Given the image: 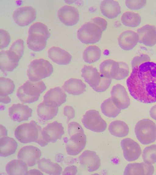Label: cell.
I'll list each match as a JSON object with an SVG mask.
<instances>
[{"label":"cell","mask_w":156,"mask_h":175,"mask_svg":"<svg viewBox=\"0 0 156 175\" xmlns=\"http://www.w3.org/2000/svg\"><path fill=\"white\" fill-rule=\"evenodd\" d=\"M126 81L131 95L144 103L156 102V63H143L132 68Z\"/></svg>","instance_id":"cell-1"},{"label":"cell","mask_w":156,"mask_h":175,"mask_svg":"<svg viewBox=\"0 0 156 175\" xmlns=\"http://www.w3.org/2000/svg\"><path fill=\"white\" fill-rule=\"evenodd\" d=\"M42 128L34 120L18 126L14 134L16 139L21 143L27 144L32 142L37 143L41 146L47 145L42 139Z\"/></svg>","instance_id":"cell-2"},{"label":"cell","mask_w":156,"mask_h":175,"mask_svg":"<svg viewBox=\"0 0 156 175\" xmlns=\"http://www.w3.org/2000/svg\"><path fill=\"white\" fill-rule=\"evenodd\" d=\"M46 88L43 81H33L29 80L18 88L16 95L22 103H31L37 101Z\"/></svg>","instance_id":"cell-3"},{"label":"cell","mask_w":156,"mask_h":175,"mask_svg":"<svg viewBox=\"0 0 156 175\" xmlns=\"http://www.w3.org/2000/svg\"><path fill=\"white\" fill-rule=\"evenodd\" d=\"M52 64L43 58L35 59L31 62L27 70L29 80L37 81L48 77L53 72Z\"/></svg>","instance_id":"cell-4"},{"label":"cell","mask_w":156,"mask_h":175,"mask_svg":"<svg viewBox=\"0 0 156 175\" xmlns=\"http://www.w3.org/2000/svg\"><path fill=\"white\" fill-rule=\"evenodd\" d=\"M135 132L139 142L143 145H148L156 140V125L152 120L142 119L136 124Z\"/></svg>","instance_id":"cell-5"},{"label":"cell","mask_w":156,"mask_h":175,"mask_svg":"<svg viewBox=\"0 0 156 175\" xmlns=\"http://www.w3.org/2000/svg\"><path fill=\"white\" fill-rule=\"evenodd\" d=\"M103 32L97 25L91 22L83 24L78 30V39L86 45L94 44L101 39Z\"/></svg>","instance_id":"cell-6"},{"label":"cell","mask_w":156,"mask_h":175,"mask_svg":"<svg viewBox=\"0 0 156 175\" xmlns=\"http://www.w3.org/2000/svg\"><path fill=\"white\" fill-rule=\"evenodd\" d=\"M82 122L86 128L97 132H104L107 126L106 122L101 117L99 112L94 109L87 111Z\"/></svg>","instance_id":"cell-7"},{"label":"cell","mask_w":156,"mask_h":175,"mask_svg":"<svg viewBox=\"0 0 156 175\" xmlns=\"http://www.w3.org/2000/svg\"><path fill=\"white\" fill-rule=\"evenodd\" d=\"M37 12L31 6L19 7L13 13V18L15 22L19 26H28L36 19Z\"/></svg>","instance_id":"cell-8"},{"label":"cell","mask_w":156,"mask_h":175,"mask_svg":"<svg viewBox=\"0 0 156 175\" xmlns=\"http://www.w3.org/2000/svg\"><path fill=\"white\" fill-rule=\"evenodd\" d=\"M41 133L42 139L48 145L49 142L55 143L58 139H61L65 131L62 124L55 121L42 129Z\"/></svg>","instance_id":"cell-9"},{"label":"cell","mask_w":156,"mask_h":175,"mask_svg":"<svg viewBox=\"0 0 156 175\" xmlns=\"http://www.w3.org/2000/svg\"><path fill=\"white\" fill-rule=\"evenodd\" d=\"M41 155V152L39 148L28 145L22 147L20 150L17 154V158L24 162L28 166L31 167L37 163Z\"/></svg>","instance_id":"cell-10"},{"label":"cell","mask_w":156,"mask_h":175,"mask_svg":"<svg viewBox=\"0 0 156 175\" xmlns=\"http://www.w3.org/2000/svg\"><path fill=\"white\" fill-rule=\"evenodd\" d=\"M111 98L115 105L121 110L127 108L130 99L125 88L120 84L114 86L111 91Z\"/></svg>","instance_id":"cell-11"},{"label":"cell","mask_w":156,"mask_h":175,"mask_svg":"<svg viewBox=\"0 0 156 175\" xmlns=\"http://www.w3.org/2000/svg\"><path fill=\"white\" fill-rule=\"evenodd\" d=\"M121 145L124 157L129 162L136 160L141 154L142 150L139 144L131 139L127 138L123 139Z\"/></svg>","instance_id":"cell-12"},{"label":"cell","mask_w":156,"mask_h":175,"mask_svg":"<svg viewBox=\"0 0 156 175\" xmlns=\"http://www.w3.org/2000/svg\"><path fill=\"white\" fill-rule=\"evenodd\" d=\"M57 15L61 22L68 26L76 25L80 20L78 10L72 6L65 5L62 7L58 10Z\"/></svg>","instance_id":"cell-13"},{"label":"cell","mask_w":156,"mask_h":175,"mask_svg":"<svg viewBox=\"0 0 156 175\" xmlns=\"http://www.w3.org/2000/svg\"><path fill=\"white\" fill-rule=\"evenodd\" d=\"M87 140L84 133L79 132L72 136L66 144L67 154L73 156L79 154L84 149Z\"/></svg>","instance_id":"cell-14"},{"label":"cell","mask_w":156,"mask_h":175,"mask_svg":"<svg viewBox=\"0 0 156 175\" xmlns=\"http://www.w3.org/2000/svg\"><path fill=\"white\" fill-rule=\"evenodd\" d=\"M136 32L139 37V43L150 47L156 44V26L146 24L138 28Z\"/></svg>","instance_id":"cell-15"},{"label":"cell","mask_w":156,"mask_h":175,"mask_svg":"<svg viewBox=\"0 0 156 175\" xmlns=\"http://www.w3.org/2000/svg\"><path fill=\"white\" fill-rule=\"evenodd\" d=\"M79 158L81 165L89 172L95 171L100 167L101 159L94 151L86 150Z\"/></svg>","instance_id":"cell-16"},{"label":"cell","mask_w":156,"mask_h":175,"mask_svg":"<svg viewBox=\"0 0 156 175\" xmlns=\"http://www.w3.org/2000/svg\"><path fill=\"white\" fill-rule=\"evenodd\" d=\"M32 109L23 104H13L9 108V114L14 122H20L28 120L32 116Z\"/></svg>","instance_id":"cell-17"},{"label":"cell","mask_w":156,"mask_h":175,"mask_svg":"<svg viewBox=\"0 0 156 175\" xmlns=\"http://www.w3.org/2000/svg\"><path fill=\"white\" fill-rule=\"evenodd\" d=\"M139 37L137 33L132 30H127L123 32L118 38L119 45L125 51L133 49L139 43Z\"/></svg>","instance_id":"cell-18"},{"label":"cell","mask_w":156,"mask_h":175,"mask_svg":"<svg viewBox=\"0 0 156 175\" xmlns=\"http://www.w3.org/2000/svg\"><path fill=\"white\" fill-rule=\"evenodd\" d=\"M67 95L62 88L57 87L48 91L43 97V101L59 107L66 101Z\"/></svg>","instance_id":"cell-19"},{"label":"cell","mask_w":156,"mask_h":175,"mask_svg":"<svg viewBox=\"0 0 156 175\" xmlns=\"http://www.w3.org/2000/svg\"><path fill=\"white\" fill-rule=\"evenodd\" d=\"M49 57L54 62L60 65H67L72 59V55L61 48L53 46L48 51Z\"/></svg>","instance_id":"cell-20"},{"label":"cell","mask_w":156,"mask_h":175,"mask_svg":"<svg viewBox=\"0 0 156 175\" xmlns=\"http://www.w3.org/2000/svg\"><path fill=\"white\" fill-rule=\"evenodd\" d=\"M100 9L103 15L110 19L117 18L121 12L119 2L113 0L102 1L100 5Z\"/></svg>","instance_id":"cell-21"},{"label":"cell","mask_w":156,"mask_h":175,"mask_svg":"<svg viewBox=\"0 0 156 175\" xmlns=\"http://www.w3.org/2000/svg\"><path fill=\"white\" fill-rule=\"evenodd\" d=\"M81 72V77L90 87L93 88L99 85L101 77L96 68L91 65H84Z\"/></svg>","instance_id":"cell-22"},{"label":"cell","mask_w":156,"mask_h":175,"mask_svg":"<svg viewBox=\"0 0 156 175\" xmlns=\"http://www.w3.org/2000/svg\"><path fill=\"white\" fill-rule=\"evenodd\" d=\"M86 87L81 80L71 78L65 82L62 88L65 91L70 94L79 95L86 91Z\"/></svg>","instance_id":"cell-23"},{"label":"cell","mask_w":156,"mask_h":175,"mask_svg":"<svg viewBox=\"0 0 156 175\" xmlns=\"http://www.w3.org/2000/svg\"><path fill=\"white\" fill-rule=\"evenodd\" d=\"M48 38L39 33H29L27 43L29 49L35 52H40L44 50L46 46Z\"/></svg>","instance_id":"cell-24"},{"label":"cell","mask_w":156,"mask_h":175,"mask_svg":"<svg viewBox=\"0 0 156 175\" xmlns=\"http://www.w3.org/2000/svg\"><path fill=\"white\" fill-rule=\"evenodd\" d=\"M58 111V107L49 104L44 101L38 105L37 109L38 116L44 120L52 119L57 115Z\"/></svg>","instance_id":"cell-25"},{"label":"cell","mask_w":156,"mask_h":175,"mask_svg":"<svg viewBox=\"0 0 156 175\" xmlns=\"http://www.w3.org/2000/svg\"><path fill=\"white\" fill-rule=\"evenodd\" d=\"M39 169L51 175H60L62 173V167L57 163H54L49 159L43 158L37 162Z\"/></svg>","instance_id":"cell-26"},{"label":"cell","mask_w":156,"mask_h":175,"mask_svg":"<svg viewBox=\"0 0 156 175\" xmlns=\"http://www.w3.org/2000/svg\"><path fill=\"white\" fill-rule=\"evenodd\" d=\"M18 146L17 142L12 138L7 136L0 138V156L5 157L15 153Z\"/></svg>","instance_id":"cell-27"},{"label":"cell","mask_w":156,"mask_h":175,"mask_svg":"<svg viewBox=\"0 0 156 175\" xmlns=\"http://www.w3.org/2000/svg\"><path fill=\"white\" fill-rule=\"evenodd\" d=\"M129 73V67L127 63L114 60L110 71L111 79L117 80H123L128 77Z\"/></svg>","instance_id":"cell-28"},{"label":"cell","mask_w":156,"mask_h":175,"mask_svg":"<svg viewBox=\"0 0 156 175\" xmlns=\"http://www.w3.org/2000/svg\"><path fill=\"white\" fill-rule=\"evenodd\" d=\"M5 170L9 175H26L28 172V166L23 161L14 159L7 164Z\"/></svg>","instance_id":"cell-29"},{"label":"cell","mask_w":156,"mask_h":175,"mask_svg":"<svg viewBox=\"0 0 156 175\" xmlns=\"http://www.w3.org/2000/svg\"><path fill=\"white\" fill-rule=\"evenodd\" d=\"M19 65L9 54L8 50L0 52V69L3 72H12Z\"/></svg>","instance_id":"cell-30"},{"label":"cell","mask_w":156,"mask_h":175,"mask_svg":"<svg viewBox=\"0 0 156 175\" xmlns=\"http://www.w3.org/2000/svg\"><path fill=\"white\" fill-rule=\"evenodd\" d=\"M108 129L111 134L119 137L126 136L129 131L127 124L123 121L118 120L112 122L109 125Z\"/></svg>","instance_id":"cell-31"},{"label":"cell","mask_w":156,"mask_h":175,"mask_svg":"<svg viewBox=\"0 0 156 175\" xmlns=\"http://www.w3.org/2000/svg\"><path fill=\"white\" fill-rule=\"evenodd\" d=\"M123 24L129 27L135 28L140 25L141 22V17L138 13L132 11L124 12L121 17Z\"/></svg>","instance_id":"cell-32"},{"label":"cell","mask_w":156,"mask_h":175,"mask_svg":"<svg viewBox=\"0 0 156 175\" xmlns=\"http://www.w3.org/2000/svg\"><path fill=\"white\" fill-rule=\"evenodd\" d=\"M101 53L100 49L97 45H89L85 48L83 51V60L88 63H94L100 59Z\"/></svg>","instance_id":"cell-33"},{"label":"cell","mask_w":156,"mask_h":175,"mask_svg":"<svg viewBox=\"0 0 156 175\" xmlns=\"http://www.w3.org/2000/svg\"><path fill=\"white\" fill-rule=\"evenodd\" d=\"M101 108L103 114L110 118L116 117L121 111L114 104L111 98L103 101L101 105Z\"/></svg>","instance_id":"cell-34"},{"label":"cell","mask_w":156,"mask_h":175,"mask_svg":"<svg viewBox=\"0 0 156 175\" xmlns=\"http://www.w3.org/2000/svg\"><path fill=\"white\" fill-rule=\"evenodd\" d=\"M24 41L19 39L15 41L9 50L11 56L17 62H19L24 53Z\"/></svg>","instance_id":"cell-35"},{"label":"cell","mask_w":156,"mask_h":175,"mask_svg":"<svg viewBox=\"0 0 156 175\" xmlns=\"http://www.w3.org/2000/svg\"><path fill=\"white\" fill-rule=\"evenodd\" d=\"M146 163H135L128 164L124 172V175H146Z\"/></svg>","instance_id":"cell-36"},{"label":"cell","mask_w":156,"mask_h":175,"mask_svg":"<svg viewBox=\"0 0 156 175\" xmlns=\"http://www.w3.org/2000/svg\"><path fill=\"white\" fill-rule=\"evenodd\" d=\"M15 88L13 81L4 77L0 78V95L8 96L13 93Z\"/></svg>","instance_id":"cell-37"},{"label":"cell","mask_w":156,"mask_h":175,"mask_svg":"<svg viewBox=\"0 0 156 175\" xmlns=\"http://www.w3.org/2000/svg\"><path fill=\"white\" fill-rule=\"evenodd\" d=\"M142 156L144 162L146 163L152 164L156 163V145L146 147L143 150Z\"/></svg>","instance_id":"cell-38"},{"label":"cell","mask_w":156,"mask_h":175,"mask_svg":"<svg viewBox=\"0 0 156 175\" xmlns=\"http://www.w3.org/2000/svg\"><path fill=\"white\" fill-rule=\"evenodd\" d=\"M29 33H35L41 34L48 39L51 36V33L47 26L44 24L37 22L32 24L29 29Z\"/></svg>","instance_id":"cell-39"},{"label":"cell","mask_w":156,"mask_h":175,"mask_svg":"<svg viewBox=\"0 0 156 175\" xmlns=\"http://www.w3.org/2000/svg\"><path fill=\"white\" fill-rule=\"evenodd\" d=\"M145 0H126L125 4L126 7L132 11L140 10L144 8L147 4Z\"/></svg>","instance_id":"cell-40"},{"label":"cell","mask_w":156,"mask_h":175,"mask_svg":"<svg viewBox=\"0 0 156 175\" xmlns=\"http://www.w3.org/2000/svg\"><path fill=\"white\" fill-rule=\"evenodd\" d=\"M11 42L9 33L6 31L0 29V49H3L8 46Z\"/></svg>","instance_id":"cell-41"},{"label":"cell","mask_w":156,"mask_h":175,"mask_svg":"<svg viewBox=\"0 0 156 175\" xmlns=\"http://www.w3.org/2000/svg\"><path fill=\"white\" fill-rule=\"evenodd\" d=\"M151 61L149 56L146 54H141L135 57L132 60L131 64L132 68L146 62Z\"/></svg>","instance_id":"cell-42"},{"label":"cell","mask_w":156,"mask_h":175,"mask_svg":"<svg viewBox=\"0 0 156 175\" xmlns=\"http://www.w3.org/2000/svg\"><path fill=\"white\" fill-rule=\"evenodd\" d=\"M112 81V79L107 78L101 77V81L99 85L93 89L98 92H104L109 87Z\"/></svg>","instance_id":"cell-43"},{"label":"cell","mask_w":156,"mask_h":175,"mask_svg":"<svg viewBox=\"0 0 156 175\" xmlns=\"http://www.w3.org/2000/svg\"><path fill=\"white\" fill-rule=\"evenodd\" d=\"M68 131L70 137L78 133H84V131L81 125L79 123L75 122H71L69 123Z\"/></svg>","instance_id":"cell-44"},{"label":"cell","mask_w":156,"mask_h":175,"mask_svg":"<svg viewBox=\"0 0 156 175\" xmlns=\"http://www.w3.org/2000/svg\"><path fill=\"white\" fill-rule=\"evenodd\" d=\"M91 22L98 26L103 32L105 31L108 26V22L104 18L96 17L92 19Z\"/></svg>","instance_id":"cell-45"},{"label":"cell","mask_w":156,"mask_h":175,"mask_svg":"<svg viewBox=\"0 0 156 175\" xmlns=\"http://www.w3.org/2000/svg\"><path fill=\"white\" fill-rule=\"evenodd\" d=\"M63 114L67 118V123H68L70 120L74 118L75 116V110L70 106L67 105L64 107Z\"/></svg>","instance_id":"cell-46"},{"label":"cell","mask_w":156,"mask_h":175,"mask_svg":"<svg viewBox=\"0 0 156 175\" xmlns=\"http://www.w3.org/2000/svg\"><path fill=\"white\" fill-rule=\"evenodd\" d=\"M77 172V167L74 165L69 166L65 168L62 175H76Z\"/></svg>","instance_id":"cell-47"},{"label":"cell","mask_w":156,"mask_h":175,"mask_svg":"<svg viewBox=\"0 0 156 175\" xmlns=\"http://www.w3.org/2000/svg\"><path fill=\"white\" fill-rule=\"evenodd\" d=\"M8 130L3 125L0 124V138L8 136Z\"/></svg>","instance_id":"cell-48"},{"label":"cell","mask_w":156,"mask_h":175,"mask_svg":"<svg viewBox=\"0 0 156 175\" xmlns=\"http://www.w3.org/2000/svg\"><path fill=\"white\" fill-rule=\"evenodd\" d=\"M0 101L5 104L9 103L11 101V99L8 96L0 95Z\"/></svg>","instance_id":"cell-49"},{"label":"cell","mask_w":156,"mask_h":175,"mask_svg":"<svg viewBox=\"0 0 156 175\" xmlns=\"http://www.w3.org/2000/svg\"><path fill=\"white\" fill-rule=\"evenodd\" d=\"M151 117L156 121V105L153 106L150 111Z\"/></svg>","instance_id":"cell-50"},{"label":"cell","mask_w":156,"mask_h":175,"mask_svg":"<svg viewBox=\"0 0 156 175\" xmlns=\"http://www.w3.org/2000/svg\"><path fill=\"white\" fill-rule=\"evenodd\" d=\"M27 175H43L39 170L36 169L30 170L28 171Z\"/></svg>","instance_id":"cell-51"},{"label":"cell","mask_w":156,"mask_h":175,"mask_svg":"<svg viewBox=\"0 0 156 175\" xmlns=\"http://www.w3.org/2000/svg\"><path fill=\"white\" fill-rule=\"evenodd\" d=\"M76 1L75 0H67L65 1L66 3L68 4H72L75 2Z\"/></svg>","instance_id":"cell-52"}]
</instances>
